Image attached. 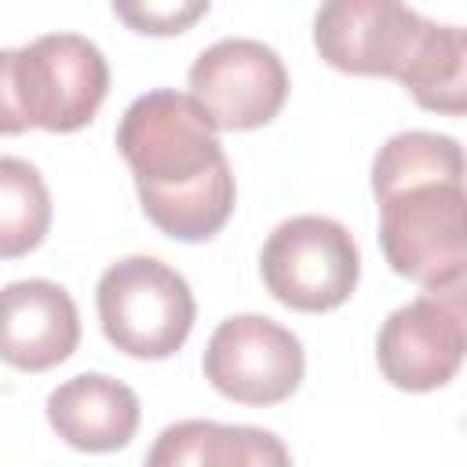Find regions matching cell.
Returning a JSON list of instances; mask_svg holds the SVG:
<instances>
[{"instance_id":"1","label":"cell","mask_w":467,"mask_h":467,"mask_svg":"<svg viewBox=\"0 0 467 467\" xmlns=\"http://www.w3.org/2000/svg\"><path fill=\"white\" fill-rule=\"evenodd\" d=\"M117 150L135 175L146 219L175 241H208L234 215V171L215 124L190 91L153 88L120 124Z\"/></svg>"},{"instance_id":"2","label":"cell","mask_w":467,"mask_h":467,"mask_svg":"<svg viewBox=\"0 0 467 467\" xmlns=\"http://www.w3.org/2000/svg\"><path fill=\"white\" fill-rule=\"evenodd\" d=\"M95 306L106 339L142 361L171 358L197 317L186 277L153 255H128L106 266L95 288Z\"/></svg>"},{"instance_id":"3","label":"cell","mask_w":467,"mask_h":467,"mask_svg":"<svg viewBox=\"0 0 467 467\" xmlns=\"http://www.w3.org/2000/svg\"><path fill=\"white\" fill-rule=\"evenodd\" d=\"M463 182H423L379 201V248L394 274L423 292L463 288L467 223Z\"/></svg>"},{"instance_id":"4","label":"cell","mask_w":467,"mask_h":467,"mask_svg":"<svg viewBox=\"0 0 467 467\" xmlns=\"http://www.w3.org/2000/svg\"><path fill=\"white\" fill-rule=\"evenodd\" d=\"M259 274L277 303L325 314L350 299L361 255L343 223L328 215H292L270 230L259 252Z\"/></svg>"},{"instance_id":"5","label":"cell","mask_w":467,"mask_h":467,"mask_svg":"<svg viewBox=\"0 0 467 467\" xmlns=\"http://www.w3.org/2000/svg\"><path fill=\"white\" fill-rule=\"evenodd\" d=\"M15 91L29 128L66 135L95 120L109 91V62L80 33H44L15 47Z\"/></svg>"},{"instance_id":"6","label":"cell","mask_w":467,"mask_h":467,"mask_svg":"<svg viewBox=\"0 0 467 467\" xmlns=\"http://www.w3.org/2000/svg\"><path fill=\"white\" fill-rule=\"evenodd\" d=\"M303 343L266 314H234L204 347V379L237 405H277L303 383Z\"/></svg>"},{"instance_id":"7","label":"cell","mask_w":467,"mask_h":467,"mask_svg":"<svg viewBox=\"0 0 467 467\" xmlns=\"http://www.w3.org/2000/svg\"><path fill=\"white\" fill-rule=\"evenodd\" d=\"M190 95L215 131H252L270 124L288 95L281 55L252 36H223L190 66Z\"/></svg>"},{"instance_id":"8","label":"cell","mask_w":467,"mask_h":467,"mask_svg":"<svg viewBox=\"0 0 467 467\" xmlns=\"http://www.w3.org/2000/svg\"><path fill=\"white\" fill-rule=\"evenodd\" d=\"M427 29L431 18L398 0H332L314 15V47L339 73L401 80Z\"/></svg>"},{"instance_id":"9","label":"cell","mask_w":467,"mask_h":467,"mask_svg":"<svg viewBox=\"0 0 467 467\" xmlns=\"http://www.w3.org/2000/svg\"><path fill=\"white\" fill-rule=\"evenodd\" d=\"M463 347V288L423 292L387 314L376 336V361L390 387L423 394L456 376Z\"/></svg>"},{"instance_id":"10","label":"cell","mask_w":467,"mask_h":467,"mask_svg":"<svg viewBox=\"0 0 467 467\" xmlns=\"http://www.w3.org/2000/svg\"><path fill=\"white\" fill-rule=\"evenodd\" d=\"M80 343L73 296L47 277H26L0 288V361L18 372H47Z\"/></svg>"},{"instance_id":"11","label":"cell","mask_w":467,"mask_h":467,"mask_svg":"<svg viewBox=\"0 0 467 467\" xmlns=\"http://www.w3.org/2000/svg\"><path fill=\"white\" fill-rule=\"evenodd\" d=\"M47 423L80 452H117L139 431V398L106 372H80L47 394Z\"/></svg>"},{"instance_id":"12","label":"cell","mask_w":467,"mask_h":467,"mask_svg":"<svg viewBox=\"0 0 467 467\" xmlns=\"http://www.w3.org/2000/svg\"><path fill=\"white\" fill-rule=\"evenodd\" d=\"M146 467H292V456L285 441L263 427L179 420L153 438Z\"/></svg>"},{"instance_id":"13","label":"cell","mask_w":467,"mask_h":467,"mask_svg":"<svg viewBox=\"0 0 467 467\" xmlns=\"http://www.w3.org/2000/svg\"><path fill=\"white\" fill-rule=\"evenodd\" d=\"M423 182H463V153L460 142L438 131H398L390 135L372 161V193L376 201L423 186Z\"/></svg>"},{"instance_id":"14","label":"cell","mask_w":467,"mask_h":467,"mask_svg":"<svg viewBox=\"0 0 467 467\" xmlns=\"http://www.w3.org/2000/svg\"><path fill=\"white\" fill-rule=\"evenodd\" d=\"M423 109L460 117L467 109V33L431 22L416 58L398 80Z\"/></svg>"},{"instance_id":"15","label":"cell","mask_w":467,"mask_h":467,"mask_svg":"<svg viewBox=\"0 0 467 467\" xmlns=\"http://www.w3.org/2000/svg\"><path fill=\"white\" fill-rule=\"evenodd\" d=\"M51 226V193L44 175L22 161L0 153V259L29 255Z\"/></svg>"},{"instance_id":"16","label":"cell","mask_w":467,"mask_h":467,"mask_svg":"<svg viewBox=\"0 0 467 467\" xmlns=\"http://www.w3.org/2000/svg\"><path fill=\"white\" fill-rule=\"evenodd\" d=\"M113 15L120 22H128L135 33H150V36H171L182 33L186 26H193L197 18L208 15V0H175V4H113Z\"/></svg>"},{"instance_id":"17","label":"cell","mask_w":467,"mask_h":467,"mask_svg":"<svg viewBox=\"0 0 467 467\" xmlns=\"http://www.w3.org/2000/svg\"><path fill=\"white\" fill-rule=\"evenodd\" d=\"M29 120L22 117L15 91V47H0V135H22Z\"/></svg>"}]
</instances>
